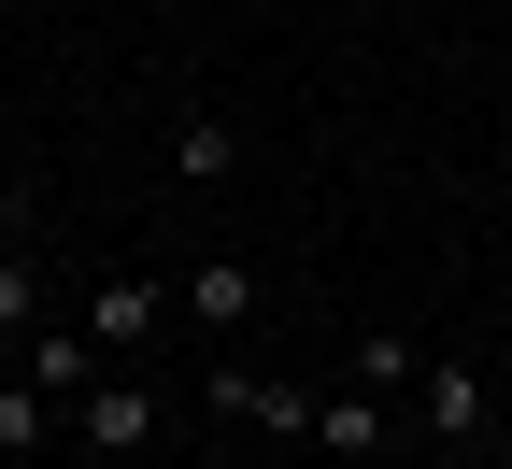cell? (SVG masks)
<instances>
[{
	"label": "cell",
	"instance_id": "cell-14",
	"mask_svg": "<svg viewBox=\"0 0 512 469\" xmlns=\"http://www.w3.org/2000/svg\"><path fill=\"white\" fill-rule=\"evenodd\" d=\"M498 199H512V157H498Z\"/></svg>",
	"mask_w": 512,
	"mask_h": 469
},
{
	"label": "cell",
	"instance_id": "cell-5",
	"mask_svg": "<svg viewBox=\"0 0 512 469\" xmlns=\"http://www.w3.org/2000/svg\"><path fill=\"white\" fill-rule=\"evenodd\" d=\"M15 384H43V398H57V413H72V398L100 384V342H86V327H43V342L15 356Z\"/></svg>",
	"mask_w": 512,
	"mask_h": 469
},
{
	"label": "cell",
	"instance_id": "cell-11",
	"mask_svg": "<svg viewBox=\"0 0 512 469\" xmlns=\"http://www.w3.org/2000/svg\"><path fill=\"white\" fill-rule=\"evenodd\" d=\"M185 313H200L214 342H228V327L256 313V271H242V256H200V271H185Z\"/></svg>",
	"mask_w": 512,
	"mask_h": 469
},
{
	"label": "cell",
	"instance_id": "cell-10",
	"mask_svg": "<svg viewBox=\"0 0 512 469\" xmlns=\"http://www.w3.org/2000/svg\"><path fill=\"white\" fill-rule=\"evenodd\" d=\"M214 398H228L242 427H285V441H299V413H313V384H271V370H214Z\"/></svg>",
	"mask_w": 512,
	"mask_h": 469
},
{
	"label": "cell",
	"instance_id": "cell-1",
	"mask_svg": "<svg viewBox=\"0 0 512 469\" xmlns=\"http://www.w3.org/2000/svg\"><path fill=\"white\" fill-rule=\"evenodd\" d=\"M427 441H441V469L498 455V398H484V370H470V356H427Z\"/></svg>",
	"mask_w": 512,
	"mask_h": 469
},
{
	"label": "cell",
	"instance_id": "cell-2",
	"mask_svg": "<svg viewBox=\"0 0 512 469\" xmlns=\"http://www.w3.org/2000/svg\"><path fill=\"white\" fill-rule=\"evenodd\" d=\"M72 441H86V455H143V441H157V384H128V370H100V384L72 398Z\"/></svg>",
	"mask_w": 512,
	"mask_h": 469
},
{
	"label": "cell",
	"instance_id": "cell-9",
	"mask_svg": "<svg viewBox=\"0 0 512 469\" xmlns=\"http://www.w3.org/2000/svg\"><path fill=\"white\" fill-rule=\"evenodd\" d=\"M228 171H242V128L228 114H185L171 128V185H228Z\"/></svg>",
	"mask_w": 512,
	"mask_h": 469
},
{
	"label": "cell",
	"instance_id": "cell-8",
	"mask_svg": "<svg viewBox=\"0 0 512 469\" xmlns=\"http://www.w3.org/2000/svg\"><path fill=\"white\" fill-rule=\"evenodd\" d=\"M57 427H72V413H57L43 384H15V370H0V469H29V455H43Z\"/></svg>",
	"mask_w": 512,
	"mask_h": 469
},
{
	"label": "cell",
	"instance_id": "cell-12",
	"mask_svg": "<svg viewBox=\"0 0 512 469\" xmlns=\"http://www.w3.org/2000/svg\"><path fill=\"white\" fill-rule=\"evenodd\" d=\"M15 228H29V199H15V185H0V256H15Z\"/></svg>",
	"mask_w": 512,
	"mask_h": 469
},
{
	"label": "cell",
	"instance_id": "cell-4",
	"mask_svg": "<svg viewBox=\"0 0 512 469\" xmlns=\"http://www.w3.org/2000/svg\"><path fill=\"white\" fill-rule=\"evenodd\" d=\"M299 441H313V455H342V469H370L384 441H399V427H384V398H356V384H328V398H313V413H299Z\"/></svg>",
	"mask_w": 512,
	"mask_h": 469
},
{
	"label": "cell",
	"instance_id": "cell-7",
	"mask_svg": "<svg viewBox=\"0 0 512 469\" xmlns=\"http://www.w3.org/2000/svg\"><path fill=\"white\" fill-rule=\"evenodd\" d=\"M29 342H43V256L15 242V256H0V370H15Z\"/></svg>",
	"mask_w": 512,
	"mask_h": 469
},
{
	"label": "cell",
	"instance_id": "cell-15",
	"mask_svg": "<svg viewBox=\"0 0 512 469\" xmlns=\"http://www.w3.org/2000/svg\"><path fill=\"white\" fill-rule=\"evenodd\" d=\"M470 469H498V455H470Z\"/></svg>",
	"mask_w": 512,
	"mask_h": 469
},
{
	"label": "cell",
	"instance_id": "cell-6",
	"mask_svg": "<svg viewBox=\"0 0 512 469\" xmlns=\"http://www.w3.org/2000/svg\"><path fill=\"white\" fill-rule=\"evenodd\" d=\"M342 384H356V398H399V384H427V342H399V327H356V342H342Z\"/></svg>",
	"mask_w": 512,
	"mask_h": 469
},
{
	"label": "cell",
	"instance_id": "cell-13",
	"mask_svg": "<svg viewBox=\"0 0 512 469\" xmlns=\"http://www.w3.org/2000/svg\"><path fill=\"white\" fill-rule=\"evenodd\" d=\"M498 469H512V413H498Z\"/></svg>",
	"mask_w": 512,
	"mask_h": 469
},
{
	"label": "cell",
	"instance_id": "cell-3",
	"mask_svg": "<svg viewBox=\"0 0 512 469\" xmlns=\"http://www.w3.org/2000/svg\"><path fill=\"white\" fill-rule=\"evenodd\" d=\"M157 313H171V285H157V271H114V285H100L72 327H86L100 356H143V342H157Z\"/></svg>",
	"mask_w": 512,
	"mask_h": 469
}]
</instances>
